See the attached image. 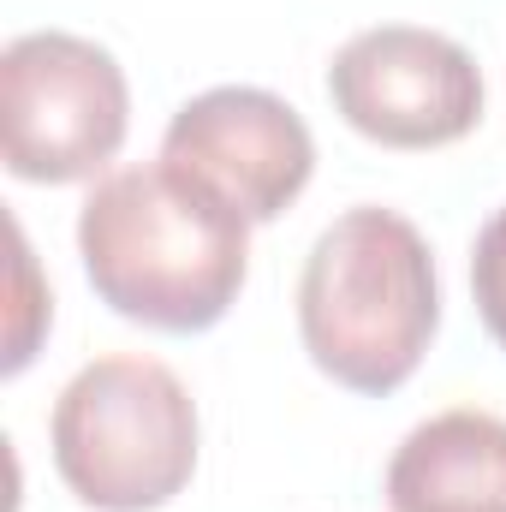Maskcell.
<instances>
[{
    "label": "cell",
    "mask_w": 506,
    "mask_h": 512,
    "mask_svg": "<svg viewBox=\"0 0 506 512\" xmlns=\"http://www.w3.org/2000/svg\"><path fill=\"white\" fill-rule=\"evenodd\" d=\"M78 256L114 316L155 334H203L239 304L251 221L203 197L167 161L120 167L84 197Z\"/></svg>",
    "instance_id": "1"
},
{
    "label": "cell",
    "mask_w": 506,
    "mask_h": 512,
    "mask_svg": "<svg viewBox=\"0 0 506 512\" xmlns=\"http://www.w3.org/2000/svg\"><path fill=\"white\" fill-rule=\"evenodd\" d=\"M441 328V286L423 233L393 209H346L304 262L298 334L310 364L346 393H393L417 376Z\"/></svg>",
    "instance_id": "2"
},
{
    "label": "cell",
    "mask_w": 506,
    "mask_h": 512,
    "mask_svg": "<svg viewBox=\"0 0 506 512\" xmlns=\"http://www.w3.org/2000/svg\"><path fill=\"white\" fill-rule=\"evenodd\" d=\"M54 471L96 512H155L197 471V405L155 358H96L54 399Z\"/></svg>",
    "instance_id": "3"
},
{
    "label": "cell",
    "mask_w": 506,
    "mask_h": 512,
    "mask_svg": "<svg viewBox=\"0 0 506 512\" xmlns=\"http://www.w3.org/2000/svg\"><path fill=\"white\" fill-rule=\"evenodd\" d=\"M131 126L126 72L108 48L72 30L12 36L0 54V149L30 185L102 173Z\"/></svg>",
    "instance_id": "4"
},
{
    "label": "cell",
    "mask_w": 506,
    "mask_h": 512,
    "mask_svg": "<svg viewBox=\"0 0 506 512\" xmlns=\"http://www.w3.org/2000/svg\"><path fill=\"white\" fill-rule=\"evenodd\" d=\"M334 114L381 149H441L483 120L477 60L423 24L358 30L328 66Z\"/></svg>",
    "instance_id": "5"
},
{
    "label": "cell",
    "mask_w": 506,
    "mask_h": 512,
    "mask_svg": "<svg viewBox=\"0 0 506 512\" xmlns=\"http://www.w3.org/2000/svg\"><path fill=\"white\" fill-rule=\"evenodd\" d=\"M161 161L239 221H280L316 173L310 126L268 90L221 84L191 96L161 137Z\"/></svg>",
    "instance_id": "6"
},
{
    "label": "cell",
    "mask_w": 506,
    "mask_h": 512,
    "mask_svg": "<svg viewBox=\"0 0 506 512\" xmlns=\"http://www.w3.org/2000/svg\"><path fill=\"white\" fill-rule=\"evenodd\" d=\"M393 512H506V417L459 405L417 423L387 465Z\"/></svg>",
    "instance_id": "7"
},
{
    "label": "cell",
    "mask_w": 506,
    "mask_h": 512,
    "mask_svg": "<svg viewBox=\"0 0 506 512\" xmlns=\"http://www.w3.org/2000/svg\"><path fill=\"white\" fill-rule=\"evenodd\" d=\"M471 292H477V316L506 352V203L489 215V227L477 233L471 251Z\"/></svg>",
    "instance_id": "8"
},
{
    "label": "cell",
    "mask_w": 506,
    "mask_h": 512,
    "mask_svg": "<svg viewBox=\"0 0 506 512\" xmlns=\"http://www.w3.org/2000/svg\"><path fill=\"white\" fill-rule=\"evenodd\" d=\"M12 256H18V322H12V346H6V376H18L30 364V346H36L24 316H48V298H30L36 268H30V251H24V233H12Z\"/></svg>",
    "instance_id": "9"
}]
</instances>
